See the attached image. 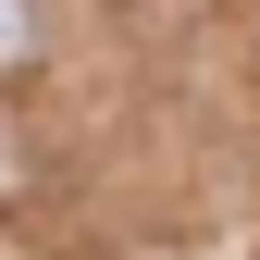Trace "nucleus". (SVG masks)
<instances>
[{
  "mask_svg": "<svg viewBox=\"0 0 260 260\" xmlns=\"http://www.w3.org/2000/svg\"><path fill=\"white\" fill-rule=\"evenodd\" d=\"M38 62V0H0V75Z\"/></svg>",
  "mask_w": 260,
  "mask_h": 260,
  "instance_id": "obj_1",
  "label": "nucleus"
},
{
  "mask_svg": "<svg viewBox=\"0 0 260 260\" xmlns=\"http://www.w3.org/2000/svg\"><path fill=\"white\" fill-rule=\"evenodd\" d=\"M25 186H38V149H25V124H13V112H0V211H13V199H25Z\"/></svg>",
  "mask_w": 260,
  "mask_h": 260,
  "instance_id": "obj_2",
  "label": "nucleus"
}]
</instances>
